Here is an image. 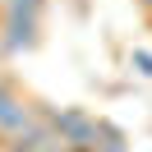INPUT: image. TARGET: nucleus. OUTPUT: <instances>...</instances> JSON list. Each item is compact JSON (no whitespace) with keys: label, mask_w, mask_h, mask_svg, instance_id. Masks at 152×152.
<instances>
[{"label":"nucleus","mask_w":152,"mask_h":152,"mask_svg":"<svg viewBox=\"0 0 152 152\" xmlns=\"http://www.w3.org/2000/svg\"><path fill=\"white\" fill-rule=\"evenodd\" d=\"M37 115H42L65 143H74V148H83V152H92L97 138H102V115H88L83 106H42Z\"/></svg>","instance_id":"obj_1"},{"label":"nucleus","mask_w":152,"mask_h":152,"mask_svg":"<svg viewBox=\"0 0 152 152\" xmlns=\"http://www.w3.org/2000/svg\"><path fill=\"white\" fill-rule=\"evenodd\" d=\"M42 42V19L32 14H0V46L5 56H23Z\"/></svg>","instance_id":"obj_2"},{"label":"nucleus","mask_w":152,"mask_h":152,"mask_svg":"<svg viewBox=\"0 0 152 152\" xmlns=\"http://www.w3.org/2000/svg\"><path fill=\"white\" fill-rule=\"evenodd\" d=\"M56 143H60V134H56V129H51V124L37 115L28 129H19L14 138H5V143H0V148H5V152H51Z\"/></svg>","instance_id":"obj_3"},{"label":"nucleus","mask_w":152,"mask_h":152,"mask_svg":"<svg viewBox=\"0 0 152 152\" xmlns=\"http://www.w3.org/2000/svg\"><path fill=\"white\" fill-rule=\"evenodd\" d=\"M92 152H129V143H124V129H115L111 120H102V138H97Z\"/></svg>","instance_id":"obj_4"},{"label":"nucleus","mask_w":152,"mask_h":152,"mask_svg":"<svg viewBox=\"0 0 152 152\" xmlns=\"http://www.w3.org/2000/svg\"><path fill=\"white\" fill-rule=\"evenodd\" d=\"M42 10H46V0H0V14H32V19H42Z\"/></svg>","instance_id":"obj_5"},{"label":"nucleus","mask_w":152,"mask_h":152,"mask_svg":"<svg viewBox=\"0 0 152 152\" xmlns=\"http://www.w3.org/2000/svg\"><path fill=\"white\" fill-rule=\"evenodd\" d=\"M19 102H23V97H19V88H14L10 78L0 74V120H5V115H10V111H14Z\"/></svg>","instance_id":"obj_6"},{"label":"nucleus","mask_w":152,"mask_h":152,"mask_svg":"<svg viewBox=\"0 0 152 152\" xmlns=\"http://www.w3.org/2000/svg\"><path fill=\"white\" fill-rule=\"evenodd\" d=\"M129 69H134V74H138V78H152V51H129Z\"/></svg>","instance_id":"obj_7"},{"label":"nucleus","mask_w":152,"mask_h":152,"mask_svg":"<svg viewBox=\"0 0 152 152\" xmlns=\"http://www.w3.org/2000/svg\"><path fill=\"white\" fill-rule=\"evenodd\" d=\"M138 5H143V10H148V14H152V0H138Z\"/></svg>","instance_id":"obj_8"},{"label":"nucleus","mask_w":152,"mask_h":152,"mask_svg":"<svg viewBox=\"0 0 152 152\" xmlns=\"http://www.w3.org/2000/svg\"><path fill=\"white\" fill-rule=\"evenodd\" d=\"M0 60H5V46H0Z\"/></svg>","instance_id":"obj_9"}]
</instances>
